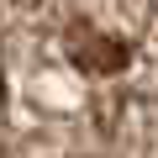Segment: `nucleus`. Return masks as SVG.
Returning <instances> with one entry per match:
<instances>
[{"mask_svg": "<svg viewBox=\"0 0 158 158\" xmlns=\"http://www.w3.org/2000/svg\"><path fill=\"white\" fill-rule=\"evenodd\" d=\"M74 63L79 69H95V74H111V69H121L127 63V42H111V37H100V32H74Z\"/></svg>", "mask_w": 158, "mask_h": 158, "instance_id": "obj_1", "label": "nucleus"}]
</instances>
